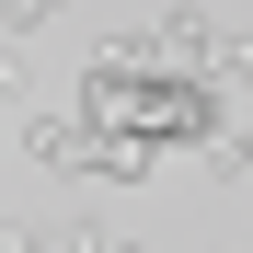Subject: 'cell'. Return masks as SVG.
<instances>
[{
	"label": "cell",
	"instance_id": "obj_5",
	"mask_svg": "<svg viewBox=\"0 0 253 253\" xmlns=\"http://www.w3.org/2000/svg\"><path fill=\"white\" fill-rule=\"evenodd\" d=\"M219 253H230V242H219Z\"/></svg>",
	"mask_w": 253,
	"mask_h": 253
},
{
	"label": "cell",
	"instance_id": "obj_4",
	"mask_svg": "<svg viewBox=\"0 0 253 253\" xmlns=\"http://www.w3.org/2000/svg\"><path fill=\"white\" fill-rule=\"evenodd\" d=\"M115 253H150V242H115Z\"/></svg>",
	"mask_w": 253,
	"mask_h": 253
},
{
	"label": "cell",
	"instance_id": "obj_2",
	"mask_svg": "<svg viewBox=\"0 0 253 253\" xmlns=\"http://www.w3.org/2000/svg\"><path fill=\"white\" fill-rule=\"evenodd\" d=\"M58 12H69V0H12V46H35V35H46Z\"/></svg>",
	"mask_w": 253,
	"mask_h": 253
},
{
	"label": "cell",
	"instance_id": "obj_3",
	"mask_svg": "<svg viewBox=\"0 0 253 253\" xmlns=\"http://www.w3.org/2000/svg\"><path fill=\"white\" fill-rule=\"evenodd\" d=\"M12 253H46V242H35V230H12Z\"/></svg>",
	"mask_w": 253,
	"mask_h": 253
},
{
	"label": "cell",
	"instance_id": "obj_1",
	"mask_svg": "<svg viewBox=\"0 0 253 253\" xmlns=\"http://www.w3.org/2000/svg\"><path fill=\"white\" fill-rule=\"evenodd\" d=\"M23 150H35V161H81V138H69V115H23Z\"/></svg>",
	"mask_w": 253,
	"mask_h": 253
}]
</instances>
